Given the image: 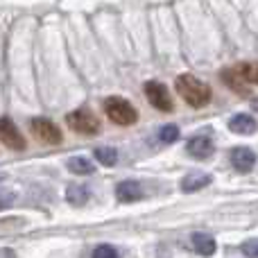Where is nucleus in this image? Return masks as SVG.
I'll use <instances>...</instances> for the list:
<instances>
[{"label":"nucleus","instance_id":"39448f33","mask_svg":"<svg viewBox=\"0 0 258 258\" xmlns=\"http://www.w3.org/2000/svg\"><path fill=\"white\" fill-rule=\"evenodd\" d=\"M0 143L14 152H23L27 147L25 138H23V134L18 132V127L5 116L0 118Z\"/></svg>","mask_w":258,"mask_h":258},{"label":"nucleus","instance_id":"f257e3e1","mask_svg":"<svg viewBox=\"0 0 258 258\" xmlns=\"http://www.w3.org/2000/svg\"><path fill=\"white\" fill-rule=\"evenodd\" d=\"M177 93L181 95L183 100H186L190 107L195 109H202L206 107V104L211 102V86L206 84V82H202L200 77L190 75V73H183V75L177 77Z\"/></svg>","mask_w":258,"mask_h":258},{"label":"nucleus","instance_id":"dca6fc26","mask_svg":"<svg viewBox=\"0 0 258 258\" xmlns=\"http://www.w3.org/2000/svg\"><path fill=\"white\" fill-rule=\"evenodd\" d=\"M95 159L102 165H116L118 152L113 150V147H98V150H95Z\"/></svg>","mask_w":258,"mask_h":258},{"label":"nucleus","instance_id":"f03ea898","mask_svg":"<svg viewBox=\"0 0 258 258\" xmlns=\"http://www.w3.org/2000/svg\"><path fill=\"white\" fill-rule=\"evenodd\" d=\"M104 113H107L109 120L120 127H129L138 120V111L125 98H107L104 100Z\"/></svg>","mask_w":258,"mask_h":258},{"label":"nucleus","instance_id":"aec40b11","mask_svg":"<svg viewBox=\"0 0 258 258\" xmlns=\"http://www.w3.org/2000/svg\"><path fill=\"white\" fill-rule=\"evenodd\" d=\"M242 254L247 258H258V238H251V240L242 242Z\"/></svg>","mask_w":258,"mask_h":258},{"label":"nucleus","instance_id":"4468645a","mask_svg":"<svg viewBox=\"0 0 258 258\" xmlns=\"http://www.w3.org/2000/svg\"><path fill=\"white\" fill-rule=\"evenodd\" d=\"M192 249L200 256H213L215 254V240L209 236V233H192L190 238Z\"/></svg>","mask_w":258,"mask_h":258},{"label":"nucleus","instance_id":"423d86ee","mask_svg":"<svg viewBox=\"0 0 258 258\" xmlns=\"http://www.w3.org/2000/svg\"><path fill=\"white\" fill-rule=\"evenodd\" d=\"M145 95L154 109L165 111V113L172 111V100H170V93H168V89H165V84H161V82H147Z\"/></svg>","mask_w":258,"mask_h":258},{"label":"nucleus","instance_id":"7ed1b4c3","mask_svg":"<svg viewBox=\"0 0 258 258\" xmlns=\"http://www.w3.org/2000/svg\"><path fill=\"white\" fill-rule=\"evenodd\" d=\"M66 122H68V127H71L73 132L84 134V136H95V134H100V120H98V116H95L91 109H86V107L71 111L66 116Z\"/></svg>","mask_w":258,"mask_h":258},{"label":"nucleus","instance_id":"412c9836","mask_svg":"<svg viewBox=\"0 0 258 258\" xmlns=\"http://www.w3.org/2000/svg\"><path fill=\"white\" fill-rule=\"evenodd\" d=\"M14 202H16V192L0 188V211H3V209H9Z\"/></svg>","mask_w":258,"mask_h":258},{"label":"nucleus","instance_id":"f3484780","mask_svg":"<svg viewBox=\"0 0 258 258\" xmlns=\"http://www.w3.org/2000/svg\"><path fill=\"white\" fill-rule=\"evenodd\" d=\"M238 71L249 84H258V63H238Z\"/></svg>","mask_w":258,"mask_h":258},{"label":"nucleus","instance_id":"6e6552de","mask_svg":"<svg viewBox=\"0 0 258 258\" xmlns=\"http://www.w3.org/2000/svg\"><path fill=\"white\" fill-rule=\"evenodd\" d=\"M186 150H188V154H190L192 159L204 161V159H209V156L215 152V145H213V141H211L209 136H195V138H190V141H188Z\"/></svg>","mask_w":258,"mask_h":258},{"label":"nucleus","instance_id":"0eeeda50","mask_svg":"<svg viewBox=\"0 0 258 258\" xmlns=\"http://www.w3.org/2000/svg\"><path fill=\"white\" fill-rule=\"evenodd\" d=\"M231 165L238 172H249L256 165V152L249 150V147H233L231 150Z\"/></svg>","mask_w":258,"mask_h":258},{"label":"nucleus","instance_id":"4be33fe9","mask_svg":"<svg viewBox=\"0 0 258 258\" xmlns=\"http://www.w3.org/2000/svg\"><path fill=\"white\" fill-rule=\"evenodd\" d=\"M251 107H254V109H258V98L254 100V102H251Z\"/></svg>","mask_w":258,"mask_h":258},{"label":"nucleus","instance_id":"ddd939ff","mask_svg":"<svg viewBox=\"0 0 258 258\" xmlns=\"http://www.w3.org/2000/svg\"><path fill=\"white\" fill-rule=\"evenodd\" d=\"M89 197H91V190L86 186H82V183H71L66 188V202L71 206H84L89 202Z\"/></svg>","mask_w":258,"mask_h":258},{"label":"nucleus","instance_id":"1a4fd4ad","mask_svg":"<svg viewBox=\"0 0 258 258\" xmlns=\"http://www.w3.org/2000/svg\"><path fill=\"white\" fill-rule=\"evenodd\" d=\"M220 77H222V82L229 86V89H233L238 95H247L249 93V89H247V84L249 82L245 80V77L240 75V71H238V66L233 68H224L222 73H220Z\"/></svg>","mask_w":258,"mask_h":258},{"label":"nucleus","instance_id":"6ab92c4d","mask_svg":"<svg viewBox=\"0 0 258 258\" xmlns=\"http://www.w3.org/2000/svg\"><path fill=\"white\" fill-rule=\"evenodd\" d=\"M91 258H120L118 256V249L116 247H111V245H100V247H95V251H93V256Z\"/></svg>","mask_w":258,"mask_h":258},{"label":"nucleus","instance_id":"2eb2a0df","mask_svg":"<svg viewBox=\"0 0 258 258\" xmlns=\"http://www.w3.org/2000/svg\"><path fill=\"white\" fill-rule=\"evenodd\" d=\"M68 170H71L73 174H93L95 165L91 163L86 156H73V159L68 161Z\"/></svg>","mask_w":258,"mask_h":258},{"label":"nucleus","instance_id":"9b49d317","mask_svg":"<svg viewBox=\"0 0 258 258\" xmlns=\"http://www.w3.org/2000/svg\"><path fill=\"white\" fill-rule=\"evenodd\" d=\"M227 127H229V132H233V134H254L256 120L251 116H247V113H236V116L227 122Z\"/></svg>","mask_w":258,"mask_h":258},{"label":"nucleus","instance_id":"20e7f679","mask_svg":"<svg viewBox=\"0 0 258 258\" xmlns=\"http://www.w3.org/2000/svg\"><path fill=\"white\" fill-rule=\"evenodd\" d=\"M30 129L34 134V138H39L45 145H59L61 143V129L48 118H32Z\"/></svg>","mask_w":258,"mask_h":258},{"label":"nucleus","instance_id":"a211bd4d","mask_svg":"<svg viewBox=\"0 0 258 258\" xmlns=\"http://www.w3.org/2000/svg\"><path fill=\"white\" fill-rule=\"evenodd\" d=\"M161 143H174L179 138V127L177 125H163L159 132Z\"/></svg>","mask_w":258,"mask_h":258},{"label":"nucleus","instance_id":"f8f14e48","mask_svg":"<svg viewBox=\"0 0 258 258\" xmlns=\"http://www.w3.org/2000/svg\"><path fill=\"white\" fill-rule=\"evenodd\" d=\"M211 183V174L206 172H190L181 179V190L183 192H195V190H202Z\"/></svg>","mask_w":258,"mask_h":258},{"label":"nucleus","instance_id":"9d476101","mask_svg":"<svg viewBox=\"0 0 258 258\" xmlns=\"http://www.w3.org/2000/svg\"><path fill=\"white\" fill-rule=\"evenodd\" d=\"M116 197H118V202H125V204H129V202L141 200V197H143V188H141V183H138V181H132V179H129V181L118 183Z\"/></svg>","mask_w":258,"mask_h":258}]
</instances>
